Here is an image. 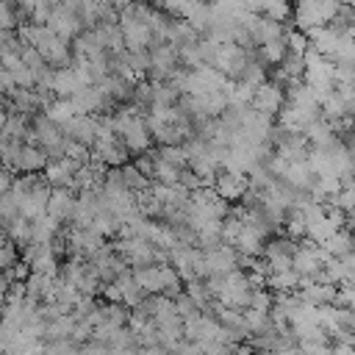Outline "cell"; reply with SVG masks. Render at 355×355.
<instances>
[{"mask_svg": "<svg viewBox=\"0 0 355 355\" xmlns=\"http://www.w3.org/2000/svg\"><path fill=\"white\" fill-rule=\"evenodd\" d=\"M122 175H125V183H128L136 194L144 191V189H150V183H153V180L136 166V161H133V164H122Z\"/></svg>", "mask_w": 355, "mask_h": 355, "instance_id": "24", "label": "cell"}, {"mask_svg": "<svg viewBox=\"0 0 355 355\" xmlns=\"http://www.w3.org/2000/svg\"><path fill=\"white\" fill-rule=\"evenodd\" d=\"M61 233V219H55L50 211L33 219V241H55Z\"/></svg>", "mask_w": 355, "mask_h": 355, "instance_id": "18", "label": "cell"}, {"mask_svg": "<svg viewBox=\"0 0 355 355\" xmlns=\"http://www.w3.org/2000/svg\"><path fill=\"white\" fill-rule=\"evenodd\" d=\"M305 136H308L311 144H327V141L336 139V130H333V125H330L324 116H319V119H313V122L305 128Z\"/></svg>", "mask_w": 355, "mask_h": 355, "instance_id": "22", "label": "cell"}, {"mask_svg": "<svg viewBox=\"0 0 355 355\" xmlns=\"http://www.w3.org/2000/svg\"><path fill=\"white\" fill-rule=\"evenodd\" d=\"M352 330H355V319H352Z\"/></svg>", "mask_w": 355, "mask_h": 355, "instance_id": "28", "label": "cell"}, {"mask_svg": "<svg viewBox=\"0 0 355 355\" xmlns=\"http://www.w3.org/2000/svg\"><path fill=\"white\" fill-rule=\"evenodd\" d=\"M44 114H47L55 125H61V128H64V125H67L78 111H75V105H72V100H69V97H55V100L44 108Z\"/></svg>", "mask_w": 355, "mask_h": 355, "instance_id": "20", "label": "cell"}, {"mask_svg": "<svg viewBox=\"0 0 355 355\" xmlns=\"http://www.w3.org/2000/svg\"><path fill=\"white\" fill-rule=\"evenodd\" d=\"M344 144H347V147H349V153L355 155V128H352V130L344 136Z\"/></svg>", "mask_w": 355, "mask_h": 355, "instance_id": "27", "label": "cell"}, {"mask_svg": "<svg viewBox=\"0 0 355 355\" xmlns=\"http://www.w3.org/2000/svg\"><path fill=\"white\" fill-rule=\"evenodd\" d=\"M47 164H50V153L36 141H25L19 155H17L14 169L17 172H44Z\"/></svg>", "mask_w": 355, "mask_h": 355, "instance_id": "12", "label": "cell"}, {"mask_svg": "<svg viewBox=\"0 0 355 355\" xmlns=\"http://www.w3.org/2000/svg\"><path fill=\"white\" fill-rule=\"evenodd\" d=\"M17 241H11L8 236H6V241H3V250H0V269H11L14 263H17Z\"/></svg>", "mask_w": 355, "mask_h": 355, "instance_id": "25", "label": "cell"}, {"mask_svg": "<svg viewBox=\"0 0 355 355\" xmlns=\"http://www.w3.org/2000/svg\"><path fill=\"white\" fill-rule=\"evenodd\" d=\"M344 39H349L347 33H341L336 25H319V28H311L308 31V42L327 58H336V53L341 50Z\"/></svg>", "mask_w": 355, "mask_h": 355, "instance_id": "9", "label": "cell"}, {"mask_svg": "<svg viewBox=\"0 0 355 355\" xmlns=\"http://www.w3.org/2000/svg\"><path fill=\"white\" fill-rule=\"evenodd\" d=\"M239 263H241V255L227 241L205 250V269H208V275H227V272L239 269Z\"/></svg>", "mask_w": 355, "mask_h": 355, "instance_id": "6", "label": "cell"}, {"mask_svg": "<svg viewBox=\"0 0 355 355\" xmlns=\"http://www.w3.org/2000/svg\"><path fill=\"white\" fill-rule=\"evenodd\" d=\"M0 86H3V94H6V97L17 89V80H14V75H11L8 69H0Z\"/></svg>", "mask_w": 355, "mask_h": 355, "instance_id": "26", "label": "cell"}, {"mask_svg": "<svg viewBox=\"0 0 355 355\" xmlns=\"http://www.w3.org/2000/svg\"><path fill=\"white\" fill-rule=\"evenodd\" d=\"M322 247L333 255V258H344L349 252H355V233L349 227H338L327 241H322Z\"/></svg>", "mask_w": 355, "mask_h": 355, "instance_id": "17", "label": "cell"}, {"mask_svg": "<svg viewBox=\"0 0 355 355\" xmlns=\"http://www.w3.org/2000/svg\"><path fill=\"white\" fill-rule=\"evenodd\" d=\"M288 53V42L286 36L283 39H275V42H266V44H258V55L263 64H280Z\"/></svg>", "mask_w": 355, "mask_h": 355, "instance_id": "23", "label": "cell"}, {"mask_svg": "<svg viewBox=\"0 0 355 355\" xmlns=\"http://www.w3.org/2000/svg\"><path fill=\"white\" fill-rule=\"evenodd\" d=\"M83 164L69 158V155H61V158H50V164L44 166V180L53 186V189H75V175Z\"/></svg>", "mask_w": 355, "mask_h": 355, "instance_id": "3", "label": "cell"}, {"mask_svg": "<svg viewBox=\"0 0 355 355\" xmlns=\"http://www.w3.org/2000/svg\"><path fill=\"white\" fill-rule=\"evenodd\" d=\"M300 283H302V275L294 266L269 275V288H275V291H294V288H300Z\"/></svg>", "mask_w": 355, "mask_h": 355, "instance_id": "21", "label": "cell"}, {"mask_svg": "<svg viewBox=\"0 0 355 355\" xmlns=\"http://www.w3.org/2000/svg\"><path fill=\"white\" fill-rule=\"evenodd\" d=\"M305 83H311L322 100L327 94H333L336 86H338V80H336V61L322 55L313 44H308V50H305Z\"/></svg>", "mask_w": 355, "mask_h": 355, "instance_id": "1", "label": "cell"}, {"mask_svg": "<svg viewBox=\"0 0 355 355\" xmlns=\"http://www.w3.org/2000/svg\"><path fill=\"white\" fill-rule=\"evenodd\" d=\"M214 189L225 200H241L247 194V189H250V175L233 172V169H219L216 178H214Z\"/></svg>", "mask_w": 355, "mask_h": 355, "instance_id": "10", "label": "cell"}, {"mask_svg": "<svg viewBox=\"0 0 355 355\" xmlns=\"http://www.w3.org/2000/svg\"><path fill=\"white\" fill-rule=\"evenodd\" d=\"M344 6V0H297L294 3V25L300 31H311L319 25H330L333 17L338 14V8Z\"/></svg>", "mask_w": 355, "mask_h": 355, "instance_id": "2", "label": "cell"}, {"mask_svg": "<svg viewBox=\"0 0 355 355\" xmlns=\"http://www.w3.org/2000/svg\"><path fill=\"white\" fill-rule=\"evenodd\" d=\"M47 25H50L55 33H61L64 39H69V42H72L75 36H80V31H83V19H80V14H78L75 8H69L67 3H58V6L53 8Z\"/></svg>", "mask_w": 355, "mask_h": 355, "instance_id": "8", "label": "cell"}, {"mask_svg": "<svg viewBox=\"0 0 355 355\" xmlns=\"http://www.w3.org/2000/svg\"><path fill=\"white\" fill-rule=\"evenodd\" d=\"M92 155H94L97 161H103L105 166H122V164H128L130 150H128V144H125V141L119 139V133H116V136H103V139H97L94 147H92Z\"/></svg>", "mask_w": 355, "mask_h": 355, "instance_id": "7", "label": "cell"}, {"mask_svg": "<svg viewBox=\"0 0 355 355\" xmlns=\"http://www.w3.org/2000/svg\"><path fill=\"white\" fill-rule=\"evenodd\" d=\"M80 86H86V83L80 80V72H78V67H75V64H67V67H55L50 89H53L58 97H72V94H75Z\"/></svg>", "mask_w": 355, "mask_h": 355, "instance_id": "13", "label": "cell"}, {"mask_svg": "<svg viewBox=\"0 0 355 355\" xmlns=\"http://www.w3.org/2000/svg\"><path fill=\"white\" fill-rule=\"evenodd\" d=\"M283 180H286L288 186H294L297 191H311L313 183H316V172L311 169L308 158H305V161H291L288 169H286V175H283Z\"/></svg>", "mask_w": 355, "mask_h": 355, "instance_id": "16", "label": "cell"}, {"mask_svg": "<svg viewBox=\"0 0 355 355\" xmlns=\"http://www.w3.org/2000/svg\"><path fill=\"white\" fill-rule=\"evenodd\" d=\"M75 205H78V189H53L47 211L61 222H72Z\"/></svg>", "mask_w": 355, "mask_h": 355, "instance_id": "14", "label": "cell"}, {"mask_svg": "<svg viewBox=\"0 0 355 355\" xmlns=\"http://www.w3.org/2000/svg\"><path fill=\"white\" fill-rule=\"evenodd\" d=\"M72 105L78 114H100L103 108H108L114 100L105 94V89L100 83H89V86H80L72 97Z\"/></svg>", "mask_w": 355, "mask_h": 355, "instance_id": "5", "label": "cell"}, {"mask_svg": "<svg viewBox=\"0 0 355 355\" xmlns=\"http://www.w3.org/2000/svg\"><path fill=\"white\" fill-rule=\"evenodd\" d=\"M338 227H344V225H341L333 214H324L322 219H316V222H311V225H308V239H313V241H319V244H322V241H327Z\"/></svg>", "mask_w": 355, "mask_h": 355, "instance_id": "19", "label": "cell"}, {"mask_svg": "<svg viewBox=\"0 0 355 355\" xmlns=\"http://www.w3.org/2000/svg\"><path fill=\"white\" fill-rule=\"evenodd\" d=\"M283 89H286V86H283L280 80H266V83H261V86L252 92V105H255L261 114L277 116L280 108L286 105V97H288Z\"/></svg>", "mask_w": 355, "mask_h": 355, "instance_id": "4", "label": "cell"}, {"mask_svg": "<svg viewBox=\"0 0 355 355\" xmlns=\"http://www.w3.org/2000/svg\"><path fill=\"white\" fill-rule=\"evenodd\" d=\"M300 294H302V300H308V302H313V305H330V302H336L338 288H336V283L302 280V283H300Z\"/></svg>", "mask_w": 355, "mask_h": 355, "instance_id": "15", "label": "cell"}, {"mask_svg": "<svg viewBox=\"0 0 355 355\" xmlns=\"http://www.w3.org/2000/svg\"><path fill=\"white\" fill-rule=\"evenodd\" d=\"M64 136L72 141H80L86 147H94L97 141V114H75L64 125Z\"/></svg>", "mask_w": 355, "mask_h": 355, "instance_id": "11", "label": "cell"}]
</instances>
